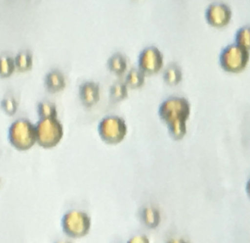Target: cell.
<instances>
[{"label": "cell", "instance_id": "obj_1", "mask_svg": "<svg viewBox=\"0 0 250 243\" xmlns=\"http://www.w3.org/2000/svg\"><path fill=\"white\" fill-rule=\"evenodd\" d=\"M190 110L189 103L186 97L173 96L160 104L157 113L170 135L176 140H181L186 133Z\"/></svg>", "mask_w": 250, "mask_h": 243}, {"label": "cell", "instance_id": "obj_2", "mask_svg": "<svg viewBox=\"0 0 250 243\" xmlns=\"http://www.w3.org/2000/svg\"><path fill=\"white\" fill-rule=\"evenodd\" d=\"M9 138L12 146L18 150H28L36 142V128L27 121H17L12 124Z\"/></svg>", "mask_w": 250, "mask_h": 243}, {"label": "cell", "instance_id": "obj_3", "mask_svg": "<svg viewBox=\"0 0 250 243\" xmlns=\"http://www.w3.org/2000/svg\"><path fill=\"white\" fill-rule=\"evenodd\" d=\"M54 118H48L41 122L36 128L38 143L45 148L56 146L63 136L62 126Z\"/></svg>", "mask_w": 250, "mask_h": 243}, {"label": "cell", "instance_id": "obj_4", "mask_svg": "<svg viewBox=\"0 0 250 243\" xmlns=\"http://www.w3.org/2000/svg\"><path fill=\"white\" fill-rule=\"evenodd\" d=\"M98 131L103 141L109 144H116L124 139L126 134L127 127L122 117L112 116L102 121Z\"/></svg>", "mask_w": 250, "mask_h": 243}, {"label": "cell", "instance_id": "obj_5", "mask_svg": "<svg viewBox=\"0 0 250 243\" xmlns=\"http://www.w3.org/2000/svg\"><path fill=\"white\" fill-rule=\"evenodd\" d=\"M91 220L87 214L71 212L65 214L62 219L63 231L71 238H81L87 235Z\"/></svg>", "mask_w": 250, "mask_h": 243}, {"label": "cell", "instance_id": "obj_6", "mask_svg": "<svg viewBox=\"0 0 250 243\" xmlns=\"http://www.w3.org/2000/svg\"><path fill=\"white\" fill-rule=\"evenodd\" d=\"M164 55L155 46H148L140 52L137 58V67L146 75L156 74L163 67Z\"/></svg>", "mask_w": 250, "mask_h": 243}, {"label": "cell", "instance_id": "obj_7", "mask_svg": "<svg viewBox=\"0 0 250 243\" xmlns=\"http://www.w3.org/2000/svg\"><path fill=\"white\" fill-rule=\"evenodd\" d=\"M80 95L81 100L85 106L90 107L100 99V88L94 82L84 83L80 88Z\"/></svg>", "mask_w": 250, "mask_h": 243}, {"label": "cell", "instance_id": "obj_8", "mask_svg": "<svg viewBox=\"0 0 250 243\" xmlns=\"http://www.w3.org/2000/svg\"><path fill=\"white\" fill-rule=\"evenodd\" d=\"M163 78L164 82L169 86H176L182 80V70L177 63H170L164 70Z\"/></svg>", "mask_w": 250, "mask_h": 243}, {"label": "cell", "instance_id": "obj_9", "mask_svg": "<svg viewBox=\"0 0 250 243\" xmlns=\"http://www.w3.org/2000/svg\"><path fill=\"white\" fill-rule=\"evenodd\" d=\"M109 70L115 74L121 76L125 73L127 69V61L121 52H116L109 58L107 62Z\"/></svg>", "mask_w": 250, "mask_h": 243}, {"label": "cell", "instance_id": "obj_10", "mask_svg": "<svg viewBox=\"0 0 250 243\" xmlns=\"http://www.w3.org/2000/svg\"><path fill=\"white\" fill-rule=\"evenodd\" d=\"M45 84L49 91L56 93L63 89L65 86L62 74L57 71H53L46 76Z\"/></svg>", "mask_w": 250, "mask_h": 243}, {"label": "cell", "instance_id": "obj_11", "mask_svg": "<svg viewBox=\"0 0 250 243\" xmlns=\"http://www.w3.org/2000/svg\"><path fill=\"white\" fill-rule=\"evenodd\" d=\"M146 75L139 69H131L125 78V83L131 89H139L144 84Z\"/></svg>", "mask_w": 250, "mask_h": 243}, {"label": "cell", "instance_id": "obj_12", "mask_svg": "<svg viewBox=\"0 0 250 243\" xmlns=\"http://www.w3.org/2000/svg\"><path fill=\"white\" fill-rule=\"evenodd\" d=\"M127 85L123 82H117L110 88L111 99L115 102L121 101L128 97Z\"/></svg>", "mask_w": 250, "mask_h": 243}, {"label": "cell", "instance_id": "obj_13", "mask_svg": "<svg viewBox=\"0 0 250 243\" xmlns=\"http://www.w3.org/2000/svg\"><path fill=\"white\" fill-rule=\"evenodd\" d=\"M39 114L43 118L55 117L56 110L53 106L47 103H42L39 106Z\"/></svg>", "mask_w": 250, "mask_h": 243}, {"label": "cell", "instance_id": "obj_14", "mask_svg": "<svg viewBox=\"0 0 250 243\" xmlns=\"http://www.w3.org/2000/svg\"><path fill=\"white\" fill-rule=\"evenodd\" d=\"M31 59L28 55L23 54L19 55L17 58L18 68L21 70H27L31 66Z\"/></svg>", "mask_w": 250, "mask_h": 243}, {"label": "cell", "instance_id": "obj_15", "mask_svg": "<svg viewBox=\"0 0 250 243\" xmlns=\"http://www.w3.org/2000/svg\"><path fill=\"white\" fill-rule=\"evenodd\" d=\"M14 62L9 58L2 59L1 62V74L2 76H9L14 70Z\"/></svg>", "mask_w": 250, "mask_h": 243}, {"label": "cell", "instance_id": "obj_16", "mask_svg": "<svg viewBox=\"0 0 250 243\" xmlns=\"http://www.w3.org/2000/svg\"><path fill=\"white\" fill-rule=\"evenodd\" d=\"M2 107L6 113L9 115L14 114L16 110V103L14 98H5L2 102Z\"/></svg>", "mask_w": 250, "mask_h": 243}, {"label": "cell", "instance_id": "obj_17", "mask_svg": "<svg viewBox=\"0 0 250 243\" xmlns=\"http://www.w3.org/2000/svg\"><path fill=\"white\" fill-rule=\"evenodd\" d=\"M248 193H249V194L250 195V185L249 186V188H248Z\"/></svg>", "mask_w": 250, "mask_h": 243}]
</instances>
